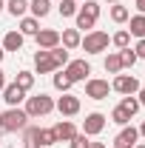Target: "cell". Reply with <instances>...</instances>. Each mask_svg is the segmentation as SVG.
I'll return each mask as SVG.
<instances>
[{
	"label": "cell",
	"instance_id": "cell-26",
	"mask_svg": "<svg viewBox=\"0 0 145 148\" xmlns=\"http://www.w3.org/2000/svg\"><path fill=\"white\" fill-rule=\"evenodd\" d=\"M120 108L125 111V114H131V117H134V114H137V111H140V100H137V97H131V94H128V97H122V103H120Z\"/></svg>",
	"mask_w": 145,
	"mask_h": 148
},
{
	"label": "cell",
	"instance_id": "cell-3",
	"mask_svg": "<svg viewBox=\"0 0 145 148\" xmlns=\"http://www.w3.org/2000/svg\"><path fill=\"white\" fill-rule=\"evenodd\" d=\"M108 40L111 37L105 34V32H97V29H94V32H88V34L80 40V46L85 49V54H103V51L108 49Z\"/></svg>",
	"mask_w": 145,
	"mask_h": 148
},
{
	"label": "cell",
	"instance_id": "cell-25",
	"mask_svg": "<svg viewBox=\"0 0 145 148\" xmlns=\"http://www.w3.org/2000/svg\"><path fill=\"white\" fill-rule=\"evenodd\" d=\"M51 57H54L57 69H63V66H68V49H63V46H57V49H49Z\"/></svg>",
	"mask_w": 145,
	"mask_h": 148
},
{
	"label": "cell",
	"instance_id": "cell-15",
	"mask_svg": "<svg viewBox=\"0 0 145 148\" xmlns=\"http://www.w3.org/2000/svg\"><path fill=\"white\" fill-rule=\"evenodd\" d=\"M80 40H83V34L77 32V29H66L63 34H60V43H63V49H80Z\"/></svg>",
	"mask_w": 145,
	"mask_h": 148
},
{
	"label": "cell",
	"instance_id": "cell-34",
	"mask_svg": "<svg viewBox=\"0 0 145 148\" xmlns=\"http://www.w3.org/2000/svg\"><path fill=\"white\" fill-rule=\"evenodd\" d=\"M134 54H137V57H145V37L140 40V43H137V49H134Z\"/></svg>",
	"mask_w": 145,
	"mask_h": 148
},
{
	"label": "cell",
	"instance_id": "cell-20",
	"mask_svg": "<svg viewBox=\"0 0 145 148\" xmlns=\"http://www.w3.org/2000/svg\"><path fill=\"white\" fill-rule=\"evenodd\" d=\"M37 32H40V23H37V17H20V34H31L34 37Z\"/></svg>",
	"mask_w": 145,
	"mask_h": 148
},
{
	"label": "cell",
	"instance_id": "cell-6",
	"mask_svg": "<svg viewBox=\"0 0 145 148\" xmlns=\"http://www.w3.org/2000/svg\"><path fill=\"white\" fill-rule=\"evenodd\" d=\"M108 91H111L108 80H85V97H91V100H105Z\"/></svg>",
	"mask_w": 145,
	"mask_h": 148
},
{
	"label": "cell",
	"instance_id": "cell-31",
	"mask_svg": "<svg viewBox=\"0 0 145 148\" xmlns=\"http://www.w3.org/2000/svg\"><path fill=\"white\" fill-rule=\"evenodd\" d=\"M71 86H74V83L66 77V74H54V88H57V91H68Z\"/></svg>",
	"mask_w": 145,
	"mask_h": 148
},
{
	"label": "cell",
	"instance_id": "cell-24",
	"mask_svg": "<svg viewBox=\"0 0 145 148\" xmlns=\"http://www.w3.org/2000/svg\"><path fill=\"white\" fill-rule=\"evenodd\" d=\"M77 9H80V6H77V0H60V6H57V12H60L63 17H74V14H77Z\"/></svg>",
	"mask_w": 145,
	"mask_h": 148
},
{
	"label": "cell",
	"instance_id": "cell-14",
	"mask_svg": "<svg viewBox=\"0 0 145 148\" xmlns=\"http://www.w3.org/2000/svg\"><path fill=\"white\" fill-rule=\"evenodd\" d=\"M57 140H54V131L51 128H37L34 131V137H31V148H49V145H54Z\"/></svg>",
	"mask_w": 145,
	"mask_h": 148
},
{
	"label": "cell",
	"instance_id": "cell-2",
	"mask_svg": "<svg viewBox=\"0 0 145 148\" xmlns=\"http://www.w3.org/2000/svg\"><path fill=\"white\" fill-rule=\"evenodd\" d=\"M26 114H29V120L31 117H46V114H51L54 111V100L49 97V94H34V97H26Z\"/></svg>",
	"mask_w": 145,
	"mask_h": 148
},
{
	"label": "cell",
	"instance_id": "cell-28",
	"mask_svg": "<svg viewBox=\"0 0 145 148\" xmlns=\"http://www.w3.org/2000/svg\"><path fill=\"white\" fill-rule=\"evenodd\" d=\"M111 43H114L117 49H128V43H131V34H128V29H122V32H117V34L111 37Z\"/></svg>",
	"mask_w": 145,
	"mask_h": 148
},
{
	"label": "cell",
	"instance_id": "cell-23",
	"mask_svg": "<svg viewBox=\"0 0 145 148\" xmlns=\"http://www.w3.org/2000/svg\"><path fill=\"white\" fill-rule=\"evenodd\" d=\"M128 17H131V12H128L125 6H120V3L111 6V20L114 23H128Z\"/></svg>",
	"mask_w": 145,
	"mask_h": 148
},
{
	"label": "cell",
	"instance_id": "cell-43",
	"mask_svg": "<svg viewBox=\"0 0 145 148\" xmlns=\"http://www.w3.org/2000/svg\"><path fill=\"white\" fill-rule=\"evenodd\" d=\"M134 148H145V145H140V143H137V145H134Z\"/></svg>",
	"mask_w": 145,
	"mask_h": 148
},
{
	"label": "cell",
	"instance_id": "cell-45",
	"mask_svg": "<svg viewBox=\"0 0 145 148\" xmlns=\"http://www.w3.org/2000/svg\"><path fill=\"white\" fill-rule=\"evenodd\" d=\"M114 148H117V145H114Z\"/></svg>",
	"mask_w": 145,
	"mask_h": 148
},
{
	"label": "cell",
	"instance_id": "cell-9",
	"mask_svg": "<svg viewBox=\"0 0 145 148\" xmlns=\"http://www.w3.org/2000/svg\"><path fill=\"white\" fill-rule=\"evenodd\" d=\"M103 128H105V114L91 111L88 117H85V123H83V134H85V137H94V134H100Z\"/></svg>",
	"mask_w": 145,
	"mask_h": 148
},
{
	"label": "cell",
	"instance_id": "cell-38",
	"mask_svg": "<svg viewBox=\"0 0 145 148\" xmlns=\"http://www.w3.org/2000/svg\"><path fill=\"white\" fill-rule=\"evenodd\" d=\"M88 148H105L103 143H88Z\"/></svg>",
	"mask_w": 145,
	"mask_h": 148
},
{
	"label": "cell",
	"instance_id": "cell-1",
	"mask_svg": "<svg viewBox=\"0 0 145 148\" xmlns=\"http://www.w3.org/2000/svg\"><path fill=\"white\" fill-rule=\"evenodd\" d=\"M26 123H29V114L23 108H6L0 114V128L6 131V134H14V131H23L26 128Z\"/></svg>",
	"mask_w": 145,
	"mask_h": 148
},
{
	"label": "cell",
	"instance_id": "cell-32",
	"mask_svg": "<svg viewBox=\"0 0 145 148\" xmlns=\"http://www.w3.org/2000/svg\"><path fill=\"white\" fill-rule=\"evenodd\" d=\"M68 145H71V148H88V137H85L83 131H77V134H74V140L68 143Z\"/></svg>",
	"mask_w": 145,
	"mask_h": 148
},
{
	"label": "cell",
	"instance_id": "cell-33",
	"mask_svg": "<svg viewBox=\"0 0 145 148\" xmlns=\"http://www.w3.org/2000/svg\"><path fill=\"white\" fill-rule=\"evenodd\" d=\"M80 9H83V12H88V14H94V17H100V3H97V0H85Z\"/></svg>",
	"mask_w": 145,
	"mask_h": 148
},
{
	"label": "cell",
	"instance_id": "cell-36",
	"mask_svg": "<svg viewBox=\"0 0 145 148\" xmlns=\"http://www.w3.org/2000/svg\"><path fill=\"white\" fill-rule=\"evenodd\" d=\"M137 9H140V14H145V0H137Z\"/></svg>",
	"mask_w": 145,
	"mask_h": 148
},
{
	"label": "cell",
	"instance_id": "cell-44",
	"mask_svg": "<svg viewBox=\"0 0 145 148\" xmlns=\"http://www.w3.org/2000/svg\"><path fill=\"white\" fill-rule=\"evenodd\" d=\"M77 3H80V0H77Z\"/></svg>",
	"mask_w": 145,
	"mask_h": 148
},
{
	"label": "cell",
	"instance_id": "cell-12",
	"mask_svg": "<svg viewBox=\"0 0 145 148\" xmlns=\"http://www.w3.org/2000/svg\"><path fill=\"white\" fill-rule=\"evenodd\" d=\"M51 131H54V140H57V143H71L74 134H77V128H74L71 120H63V123L51 125Z\"/></svg>",
	"mask_w": 145,
	"mask_h": 148
},
{
	"label": "cell",
	"instance_id": "cell-30",
	"mask_svg": "<svg viewBox=\"0 0 145 148\" xmlns=\"http://www.w3.org/2000/svg\"><path fill=\"white\" fill-rule=\"evenodd\" d=\"M111 123H117V125H128V123H131V114H125V111L117 106V108L111 111Z\"/></svg>",
	"mask_w": 145,
	"mask_h": 148
},
{
	"label": "cell",
	"instance_id": "cell-40",
	"mask_svg": "<svg viewBox=\"0 0 145 148\" xmlns=\"http://www.w3.org/2000/svg\"><path fill=\"white\" fill-rule=\"evenodd\" d=\"M3 57H6V51H3V49H0V63H3Z\"/></svg>",
	"mask_w": 145,
	"mask_h": 148
},
{
	"label": "cell",
	"instance_id": "cell-39",
	"mask_svg": "<svg viewBox=\"0 0 145 148\" xmlns=\"http://www.w3.org/2000/svg\"><path fill=\"white\" fill-rule=\"evenodd\" d=\"M140 134H142V137H145V123H142V125H140Z\"/></svg>",
	"mask_w": 145,
	"mask_h": 148
},
{
	"label": "cell",
	"instance_id": "cell-7",
	"mask_svg": "<svg viewBox=\"0 0 145 148\" xmlns=\"http://www.w3.org/2000/svg\"><path fill=\"white\" fill-rule=\"evenodd\" d=\"M54 108L60 111L63 117H74V114H80V97H74V94H63V97L54 103Z\"/></svg>",
	"mask_w": 145,
	"mask_h": 148
},
{
	"label": "cell",
	"instance_id": "cell-8",
	"mask_svg": "<svg viewBox=\"0 0 145 148\" xmlns=\"http://www.w3.org/2000/svg\"><path fill=\"white\" fill-rule=\"evenodd\" d=\"M34 69H37V74H51V71H57V63H54V57H51V51L37 49V54H34Z\"/></svg>",
	"mask_w": 145,
	"mask_h": 148
},
{
	"label": "cell",
	"instance_id": "cell-5",
	"mask_svg": "<svg viewBox=\"0 0 145 148\" xmlns=\"http://www.w3.org/2000/svg\"><path fill=\"white\" fill-rule=\"evenodd\" d=\"M66 77L71 80V83H80V80H85L91 74V66L85 63V60H68V66H66Z\"/></svg>",
	"mask_w": 145,
	"mask_h": 148
},
{
	"label": "cell",
	"instance_id": "cell-4",
	"mask_svg": "<svg viewBox=\"0 0 145 148\" xmlns=\"http://www.w3.org/2000/svg\"><path fill=\"white\" fill-rule=\"evenodd\" d=\"M111 88L128 97V94H137V91H140V80H137L134 74H117L114 83H111Z\"/></svg>",
	"mask_w": 145,
	"mask_h": 148
},
{
	"label": "cell",
	"instance_id": "cell-21",
	"mask_svg": "<svg viewBox=\"0 0 145 148\" xmlns=\"http://www.w3.org/2000/svg\"><path fill=\"white\" fill-rule=\"evenodd\" d=\"M6 9H9V14H14V17H26V12H29V0H9Z\"/></svg>",
	"mask_w": 145,
	"mask_h": 148
},
{
	"label": "cell",
	"instance_id": "cell-37",
	"mask_svg": "<svg viewBox=\"0 0 145 148\" xmlns=\"http://www.w3.org/2000/svg\"><path fill=\"white\" fill-rule=\"evenodd\" d=\"M140 106H145V88H140Z\"/></svg>",
	"mask_w": 145,
	"mask_h": 148
},
{
	"label": "cell",
	"instance_id": "cell-13",
	"mask_svg": "<svg viewBox=\"0 0 145 148\" xmlns=\"http://www.w3.org/2000/svg\"><path fill=\"white\" fill-rule=\"evenodd\" d=\"M3 100H6V103H9V108H17L20 103H23V100H26V91H23V88H20L17 83H9V86H6V88H3Z\"/></svg>",
	"mask_w": 145,
	"mask_h": 148
},
{
	"label": "cell",
	"instance_id": "cell-41",
	"mask_svg": "<svg viewBox=\"0 0 145 148\" xmlns=\"http://www.w3.org/2000/svg\"><path fill=\"white\" fill-rule=\"evenodd\" d=\"M3 9H6V3H3V0H0V12H3Z\"/></svg>",
	"mask_w": 145,
	"mask_h": 148
},
{
	"label": "cell",
	"instance_id": "cell-35",
	"mask_svg": "<svg viewBox=\"0 0 145 148\" xmlns=\"http://www.w3.org/2000/svg\"><path fill=\"white\" fill-rule=\"evenodd\" d=\"M3 88H6V71L0 69V91H3Z\"/></svg>",
	"mask_w": 145,
	"mask_h": 148
},
{
	"label": "cell",
	"instance_id": "cell-18",
	"mask_svg": "<svg viewBox=\"0 0 145 148\" xmlns=\"http://www.w3.org/2000/svg\"><path fill=\"white\" fill-rule=\"evenodd\" d=\"M29 9H31V14L37 20L40 17H49V12H51V0H29Z\"/></svg>",
	"mask_w": 145,
	"mask_h": 148
},
{
	"label": "cell",
	"instance_id": "cell-29",
	"mask_svg": "<svg viewBox=\"0 0 145 148\" xmlns=\"http://www.w3.org/2000/svg\"><path fill=\"white\" fill-rule=\"evenodd\" d=\"M122 54H120V60H122V69H134V63L140 60V57L134 54V49H120Z\"/></svg>",
	"mask_w": 145,
	"mask_h": 148
},
{
	"label": "cell",
	"instance_id": "cell-16",
	"mask_svg": "<svg viewBox=\"0 0 145 148\" xmlns=\"http://www.w3.org/2000/svg\"><path fill=\"white\" fill-rule=\"evenodd\" d=\"M74 17H77V26H74V29H77V32H94V23H97V17H94V14H88V12H83V9H77V14H74Z\"/></svg>",
	"mask_w": 145,
	"mask_h": 148
},
{
	"label": "cell",
	"instance_id": "cell-19",
	"mask_svg": "<svg viewBox=\"0 0 145 148\" xmlns=\"http://www.w3.org/2000/svg\"><path fill=\"white\" fill-rule=\"evenodd\" d=\"M131 23H128V34H134V37H140L142 40L145 37V14H134V17H128Z\"/></svg>",
	"mask_w": 145,
	"mask_h": 148
},
{
	"label": "cell",
	"instance_id": "cell-17",
	"mask_svg": "<svg viewBox=\"0 0 145 148\" xmlns=\"http://www.w3.org/2000/svg\"><path fill=\"white\" fill-rule=\"evenodd\" d=\"M23 49V34L20 32H9L3 37V51H20Z\"/></svg>",
	"mask_w": 145,
	"mask_h": 148
},
{
	"label": "cell",
	"instance_id": "cell-11",
	"mask_svg": "<svg viewBox=\"0 0 145 148\" xmlns=\"http://www.w3.org/2000/svg\"><path fill=\"white\" fill-rule=\"evenodd\" d=\"M37 49H46V51H49V49H57V46H60V32H57V29H43V32H37Z\"/></svg>",
	"mask_w": 145,
	"mask_h": 148
},
{
	"label": "cell",
	"instance_id": "cell-22",
	"mask_svg": "<svg viewBox=\"0 0 145 148\" xmlns=\"http://www.w3.org/2000/svg\"><path fill=\"white\" fill-rule=\"evenodd\" d=\"M14 83H17L23 91H31V86H34V74H31V71H17Z\"/></svg>",
	"mask_w": 145,
	"mask_h": 148
},
{
	"label": "cell",
	"instance_id": "cell-27",
	"mask_svg": "<svg viewBox=\"0 0 145 148\" xmlns=\"http://www.w3.org/2000/svg\"><path fill=\"white\" fill-rule=\"evenodd\" d=\"M105 71H108V74H120V71H122V60H120V54H108V57H105Z\"/></svg>",
	"mask_w": 145,
	"mask_h": 148
},
{
	"label": "cell",
	"instance_id": "cell-42",
	"mask_svg": "<svg viewBox=\"0 0 145 148\" xmlns=\"http://www.w3.org/2000/svg\"><path fill=\"white\" fill-rule=\"evenodd\" d=\"M105 3H111V6H114V3H120V0H105Z\"/></svg>",
	"mask_w": 145,
	"mask_h": 148
},
{
	"label": "cell",
	"instance_id": "cell-10",
	"mask_svg": "<svg viewBox=\"0 0 145 148\" xmlns=\"http://www.w3.org/2000/svg\"><path fill=\"white\" fill-rule=\"evenodd\" d=\"M137 140H140V128H134V125H122V131H120L117 140H114V145H117V148H134V145H137Z\"/></svg>",
	"mask_w": 145,
	"mask_h": 148
}]
</instances>
